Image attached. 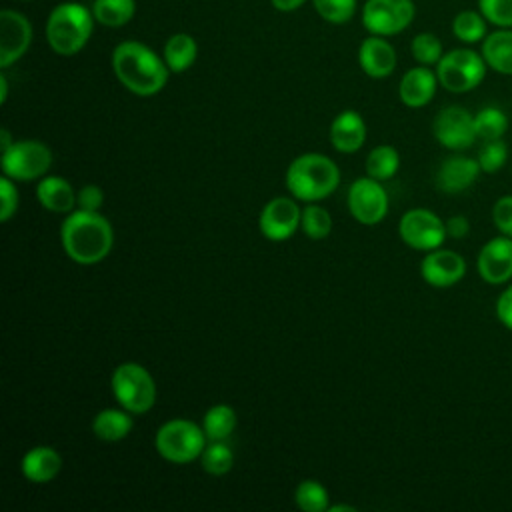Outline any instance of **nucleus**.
I'll return each instance as SVG.
<instances>
[{"label":"nucleus","mask_w":512,"mask_h":512,"mask_svg":"<svg viewBox=\"0 0 512 512\" xmlns=\"http://www.w3.org/2000/svg\"><path fill=\"white\" fill-rule=\"evenodd\" d=\"M492 220L500 234L512 238V196H502L492 206Z\"/></svg>","instance_id":"39"},{"label":"nucleus","mask_w":512,"mask_h":512,"mask_svg":"<svg viewBox=\"0 0 512 512\" xmlns=\"http://www.w3.org/2000/svg\"><path fill=\"white\" fill-rule=\"evenodd\" d=\"M308 0H270V4L278 12H296L300 6H304Z\"/></svg>","instance_id":"43"},{"label":"nucleus","mask_w":512,"mask_h":512,"mask_svg":"<svg viewBox=\"0 0 512 512\" xmlns=\"http://www.w3.org/2000/svg\"><path fill=\"white\" fill-rule=\"evenodd\" d=\"M476 136L482 140H498L508 130V116L498 106H484L474 114Z\"/></svg>","instance_id":"30"},{"label":"nucleus","mask_w":512,"mask_h":512,"mask_svg":"<svg viewBox=\"0 0 512 512\" xmlns=\"http://www.w3.org/2000/svg\"><path fill=\"white\" fill-rule=\"evenodd\" d=\"M94 14L88 6L68 0L56 4L46 18L44 34L52 52L60 56L78 54L94 32Z\"/></svg>","instance_id":"3"},{"label":"nucleus","mask_w":512,"mask_h":512,"mask_svg":"<svg viewBox=\"0 0 512 512\" xmlns=\"http://www.w3.org/2000/svg\"><path fill=\"white\" fill-rule=\"evenodd\" d=\"M18 202H20V196H18L16 184L10 176L4 174L0 180V220L2 222H8L16 214Z\"/></svg>","instance_id":"38"},{"label":"nucleus","mask_w":512,"mask_h":512,"mask_svg":"<svg viewBox=\"0 0 512 512\" xmlns=\"http://www.w3.org/2000/svg\"><path fill=\"white\" fill-rule=\"evenodd\" d=\"M470 232V222L466 216H452L446 220V234L454 240H460V238H466Z\"/></svg>","instance_id":"42"},{"label":"nucleus","mask_w":512,"mask_h":512,"mask_svg":"<svg viewBox=\"0 0 512 512\" xmlns=\"http://www.w3.org/2000/svg\"><path fill=\"white\" fill-rule=\"evenodd\" d=\"M198 56V44L194 40V36L186 34V32H176L172 34L162 50V58L166 62V66L170 68V72H186Z\"/></svg>","instance_id":"25"},{"label":"nucleus","mask_w":512,"mask_h":512,"mask_svg":"<svg viewBox=\"0 0 512 512\" xmlns=\"http://www.w3.org/2000/svg\"><path fill=\"white\" fill-rule=\"evenodd\" d=\"M112 70L118 82L136 96L158 94L170 76V68L150 46L138 40H124L112 50Z\"/></svg>","instance_id":"1"},{"label":"nucleus","mask_w":512,"mask_h":512,"mask_svg":"<svg viewBox=\"0 0 512 512\" xmlns=\"http://www.w3.org/2000/svg\"><path fill=\"white\" fill-rule=\"evenodd\" d=\"M488 68L498 74L512 76V28H498L488 32L480 48Z\"/></svg>","instance_id":"23"},{"label":"nucleus","mask_w":512,"mask_h":512,"mask_svg":"<svg viewBox=\"0 0 512 512\" xmlns=\"http://www.w3.org/2000/svg\"><path fill=\"white\" fill-rule=\"evenodd\" d=\"M328 512H356L352 504H334L328 508Z\"/></svg>","instance_id":"45"},{"label":"nucleus","mask_w":512,"mask_h":512,"mask_svg":"<svg viewBox=\"0 0 512 512\" xmlns=\"http://www.w3.org/2000/svg\"><path fill=\"white\" fill-rule=\"evenodd\" d=\"M328 498L326 488L316 480H302L294 492V502L304 512H328Z\"/></svg>","instance_id":"32"},{"label":"nucleus","mask_w":512,"mask_h":512,"mask_svg":"<svg viewBox=\"0 0 512 512\" xmlns=\"http://www.w3.org/2000/svg\"><path fill=\"white\" fill-rule=\"evenodd\" d=\"M32 44L30 20L12 8L0 12V68H8L18 62Z\"/></svg>","instance_id":"14"},{"label":"nucleus","mask_w":512,"mask_h":512,"mask_svg":"<svg viewBox=\"0 0 512 512\" xmlns=\"http://www.w3.org/2000/svg\"><path fill=\"white\" fill-rule=\"evenodd\" d=\"M416 16L412 0H366L362 6V26L368 34L394 36L404 32Z\"/></svg>","instance_id":"9"},{"label":"nucleus","mask_w":512,"mask_h":512,"mask_svg":"<svg viewBox=\"0 0 512 512\" xmlns=\"http://www.w3.org/2000/svg\"><path fill=\"white\" fill-rule=\"evenodd\" d=\"M36 198L42 208L58 214H70L78 206V194L72 184L60 176H42L36 186Z\"/></svg>","instance_id":"22"},{"label":"nucleus","mask_w":512,"mask_h":512,"mask_svg":"<svg viewBox=\"0 0 512 512\" xmlns=\"http://www.w3.org/2000/svg\"><path fill=\"white\" fill-rule=\"evenodd\" d=\"M420 274L424 282L434 288H450L464 278L466 260L454 250L436 248L422 258Z\"/></svg>","instance_id":"15"},{"label":"nucleus","mask_w":512,"mask_h":512,"mask_svg":"<svg viewBox=\"0 0 512 512\" xmlns=\"http://www.w3.org/2000/svg\"><path fill=\"white\" fill-rule=\"evenodd\" d=\"M238 424L236 410L228 404H214L202 418V430L208 440H226Z\"/></svg>","instance_id":"27"},{"label":"nucleus","mask_w":512,"mask_h":512,"mask_svg":"<svg viewBox=\"0 0 512 512\" xmlns=\"http://www.w3.org/2000/svg\"><path fill=\"white\" fill-rule=\"evenodd\" d=\"M438 84L440 82H438L436 70H432L430 66L418 64L404 72L398 86V96L402 104H406L408 108H422L434 98Z\"/></svg>","instance_id":"19"},{"label":"nucleus","mask_w":512,"mask_h":512,"mask_svg":"<svg viewBox=\"0 0 512 512\" xmlns=\"http://www.w3.org/2000/svg\"><path fill=\"white\" fill-rule=\"evenodd\" d=\"M2 172L16 182L40 180L52 166V150L40 140H14V144L2 152Z\"/></svg>","instance_id":"8"},{"label":"nucleus","mask_w":512,"mask_h":512,"mask_svg":"<svg viewBox=\"0 0 512 512\" xmlns=\"http://www.w3.org/2000/svg\"><path fill=\"white\" fill-rule=\"evenodd\" d=\"M478 274L488 284H504L512 278V238L510 236H496L488 240L476 260Z\"/></svg>","instance_id":"16"},{"label":"nucleus","mask_w":512,"mask_h":512,"mask_svg":"<svg viewBox=\"0 0 512 512\" xmlns=\"http://www.w3.org/2000/svg\"><path fill=\"white\" fill-rule=\"evenodd\" d=\"M20 2H32V0H20Z\"/></svg>","instance_id":"47"},{"label":"nucleus","mask_w":512,"mask_h":512,"mask_svg":"<svg viewBox=\"0 0 512 512\" xmlns=\"http://www.w3.org/2000/svg\"><path fill=\"white\" fill-rule=\"evenodd\" d=\"M340 184V168L334 160L318 152L296 156L286 170L288 192L302 202L328 198Z\"/></svg>","instance_id":"4"},{"label":"nucleus","mask_w":512,"mask_h":512,"mask_svg":"<svg viewBox=\"0 0 512 512\" xmlns=\"http://www.w3.org/2000/svg\"><path fill=\"white\" fill-rule=\"evenodd\" d=\"M62 248L70 260L82 266L102 262L114 244V230L100 212L74 210L60 228Z\"/></svg>","instance_id":"2"},{"label":"nucleus","mask_w":512,"mask_h":512,"mask_svg":"<svg viewBox=\"0 0 512 512\" xmlns=\"http://www.w3.org/2000/svg\"><path fill=\"white\" fill-rule=\"evenodd\" d=\"M110 388L114 398L130 414H144L156 402V382L138 362H122L114 368Z\"/></svg>","instance_id":"6"},{"label":"nucleus","mask_w":512,"mask_h":512,"mask_svg":"<svg viewBox=\"0 0 512 512\" xmlns=\"http://www.w3.org/2000/svg\"><path fill=\"white\" fill-rule=\"evenodd\" d=\"M94 20L104 28H122L136 14V0H94Z\"/></svg>","instance_id":"26"},{"label":"nucleus","mask_w":512,"mask_h":512,"mask_svg":"<svg viewBox=\"0 0 512 512\" xmlns=\"http://www.w3.org/2000/svg\"><path fill=\"white\" fill-rule=\"evenodd\" d=\"M316 14L328 24H346L358 8V0H312Z\"/></svg>","instance_id":"35"},{"label":"nucleus","mask_w":512,"mask_h":512,"mask_svg":"<svg viewBox=\"0 0 512 512\" xmlns=\"http://www.w3.org/2000/svg\"><path fill=\"white\" fill-rule=\"evenodd\" d=\"M22 474L32 484H48L62 470V456L52 446H34L30 448L20 462Z\"/></svg>","instance_id":"21"},{"label":"nucleus","mask_w":512,"mask_h":512,"mask_svg":"<svg viewBox=\"0 0 512 512\" xmlns=\"http://www.w3.org/2000/svg\"><path fill=\"white\" fill-rule=\"evenodd\" d=\"M398 234L406 246L422 252L440 248L448 236L446 222L426 208H412L404 212L398 224Z\"/></svg>","instance_id":"10"},{"label":"nucleus","mask_w":512,"mask_h":512,"mask_svg":"<svg viewBox=\"0 0 512 512\" xmlns=\"http://www.w3.org/2000/svg\"><path fill=\"white\" fill-rule=\"evenodd\" d=\"M478 10L488 24L496 28H512V0H478Z\"/></svg>","instance_id":"37"},{"label":"nucleus","mask_w":512,"mask_h":512,"mask_svg":"<svg viewBox=\"0 0 512 512\" xmlns=\"http://www.w3.org/2000/svg\"><path fill=\"white\" fill-rule=\"evenodd\" d=\"M488 64L482 52L472 48H454L444 52L436 64V76L442 88L454 94H464L482 84Z\"/></svg>","instance_id":"7"},{"label":"nucleus","mask_w":512,"mask_h":512,"mask_svg":"<svg viewBox=\"0 0 512 512\" xmlns=\"http://www.w3.org/2000/svg\"><path fill=\"white\" fill-rule=\"evenodd\" d=\"M496 318L502 326L512 330V284L496 300Z\"/></svg>","instance_id":"41"},{"label":"nucleus","mask_w":512,"mask_h":512,"mask_svg":"<svg viewBox=\"0 0 512 512\" xmlns=\"http://www.w3.org/2000/svg\"><path fill=\"white\" fill-rule=\"evenodd\" d=\"M300 228L310 240H322L332 232V216L326 208L308 202V206L302 208Z\"/></svg>","instance_id":"33"},{"label":"nucleus","mask_w":512,"mask_h":512,"mask_svg":"<svg viewBox=\"0 0 512 512\" xmlns=\"http://www.w3.org/2000/svg\"><path fill=\"white\" fill-rule=\"evenodd\" d=\"M452 34L464 44L482 42L488 36V20L480 10H462L452 20Z\"/></svg>","instance_id":"28"},{"label":"nucleus","mask_w":512,"mask_h":512,"mask_svg":"<svg viewBox=\"0 0 512 512\" xmlns=\"http://www.w3.org/2000/svg\"><path fill=\"white\" fill-rule=\"evenodd\" d=\"M482 168L476 158L454 154L446 158L436 172V188L444 194H460L468 190L480 176Z\"/></svg>","instance_id":"17"},{"label":"nucleus","mask_w":512,"mask_h":512,"mask_svg":"<svg viewBox=\"0 0 512 512\" xmlns=\"http://www.w3.org/2000/svg\"><path fill=\"white\" fill-rule=\"evenodd\" d=\"M132 416L126 408H104L92 420V432L104 442L124 440L132 430Z\"/></svg>","instance_id":"24"},{"label":"nucleus","mask_w":512,"mask_h":512,"mask_svg":"<svg viewBox=\"0 0 512 512\" xmlns=\"http://www.w3.org/2000/svg\"><path fill=\"white\" fill-rule=\"evenodd\" d=\"M104 204V192L96 184H86L78 192V208L88 212H98Z\"/></svg>","instance_id":"40"},{"label":"nucleus","mask_w":512,"mask_h":512,"mask_svg":"<svg viewBox=\"0 0 512 512\" xmlns=\"http://www.w3.org/2000/svg\"><path fill=\"white\" fill-rule=\"evenodd\" d=\"M400 168V154L390 144H380L370 150L366 158V174L384 182L390 180Z\"/></svg>","instance_id":"29"},{"label":"nucleus","mask_w":512,"mask_h":512,"mask_svg":"<svg viewBox=\"0 0 512 512\" xmlns=\"http://www.w3.org/2000/svg\"><path fill=\"white\" fill-rule=\"evenodd\" d=\"M366 142V122L356 110H342L330 124V144L342 152L352 154Z\"/></svg>","instance_id":"20"},{"label":"nucleus","mask_w":512,"mask_h":512,"mask_svg":"<svg viewBox=\"0 0 512 512\" xmlns=\"http://www.w3.org/2000/svg\"><path fill=\"white\" fill-rule=\"evenodd\" d=\"M412 58L422 66H436L444 56V46L440 38L432 32H420L410 42Z\"/></svg>","instance_id":"34"},{"label":"nucleus","mask_w":512,"mask_h":512,"mask_svg":"<svg viewBox=\"0 0 512 512\" xmlns=\"http://www.w3.org/2000/svg\"><path fill=\"white\" fill-rule=\"evenodd\" d=\"M200 464H202L204 472H208L212 476H222L232 470L234 452L230 450L228 444H224V440H210L206 444L204 452L200 454Z\"/></svg>","instance_id":"31"},{"label":"nucleus","mask_w":512,"mask_h":512,"mask_svg":"<svg viewBox=\"0 0 512 512\" xmlns=\"http://www.w3.org/2000/svg\"><path fill=\"white\" fill-rule=\"evenodd\" d=\"M0 134H2V152H4V150H8L14 142L10 140V132H8L6 128H2V132H0Z\"/></svg>","instance_id":"46"},{"label":"nucleus","mask_w":512,"mask_h":512,"mask_svg":"<svg viewBox=\"0 0 512 512\" xmlns=\"http://www.w3.org/2000/svg\"><path fill=\"white\" fill-rule=\"evenodd\" d=\"M8 98V80L4 74H0V102L4 104Z\"/></svg>","instance_id":"44"},{"label":"nucleus","mask_w":512,"mask_h":512,"mask_svg":"<svg viewBox=\"0 0 512 512\" xmlns=\"http://www.w3.org/2000/svg\"><path fill=\"white\" fill-rule=\"evenodd\" d=\"M396 62H398L396 50L386 40V36L370 34L368 38L362 40L358 48V64L366 76L386 78L394 72Z\"/></svg>","instance_id":"18"},{"label":"nucleus","mask_w":512,"mask_h":512,"mask_svg":"<svg viewBox=\"0 0 512 512\" xmlns=\"http://www.w3.org/2000/svg\"><path fill=\"white\" fill-rule=\"evenodd\" d=\"M206 440L202 426L186 418H172L156 430L154 448L172 464H188L200 458L206 448Z\"/></svg>","instance_id":"5"},{"label":"nucleus","mask_w":512,"mask_h":512,"mask_svg":"<svg viewBox=\"0 0 512 512\" xmlns=\"http://www.w3.org/2000/svg\"><path fill=\"white\" fill-rule=\"evenodd\" d=\"M478 164L482 168V172H488V174H494L498 172L506 160H508V148L506 144L502 142V138L498 140H484L480 152H478Z\"/></svg>","instance_id":"36"},{"label":"nucleus","mask_w":512,"mask_h":512,"mask_svg":"<svg viewBox=\"0 0 512 512\" xmlns=\"http://www.w3.org/2000/svg\"><path fill=\"white\" fill-rule=\"evenodd\" d=\"M434 138L448 150H466L474 144L476 128L474 116L464 106H446L442 108L432 122Z\"/></svg>","instance_id":"12"},{"label":"nucleus","mask_w":512,"mask_h":512,"mask_svg":"<svg viewBox=\"0 0 512 512\" xmlns=\"http://www.w3.org/2000/svg\"><path fill=\"white\" fill-rule=\"evenodd\" d=\"M302 208L288 196L272 198L264 204L258 216V226L264 238L272 242L288 240L300 228Z\"/></svg>","instance_id":"13"},{"label":"nucleus","mask_w":512,"mask_h":512,"mask_svg":"<svg viewBox=\"0 0 512 512\" xmlns=\"http://www.w3.org/2000/svg\"><path fill=\"white\" fill-rule=\"evenodd\" d=\"M346 204H348L350 214L360 224L374 226L380 220H384V216L388 212V194H386L384 186L380 184V180H376L372 176H364V178L354 180L352 186L348 188Z\"/></svg>","instance_id":"11"}]
</instances>
